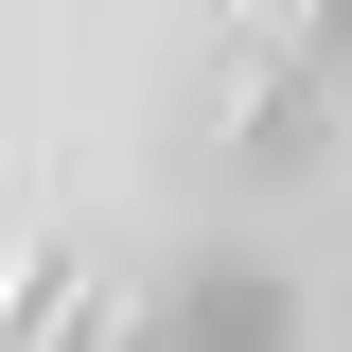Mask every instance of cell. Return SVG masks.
<instances>
[{
	"instance_id": "6da1fadb",
	"label": "cell",
	"mask_w": 352,
	"mask_h": 352,
	"mask_svg": "<svg viewBox=\"0 0 352 352\" xmlns=\"http://www.w3.org/2000/svg\"><path fill=\"white\" fill-rule=\"evenodd\" d=\"M159 352H300V282L264 247H194L159 300Z\"/></svg>"
},
{
	"instance_id": "7a4b0ae2",
	"label": "cell",
	"mask_w": 352,
	"mask_h": 352,
	"mask_svg": "<svg viewBox=\"0 0 352 352\" xmlns=\"http://www.w3.org/2000/svg\"><path fill=\"white\" fill-rule=\"evenodd\" d=\"M317 88H352V0H317Z\"/></svg>"
}]
</instances>
